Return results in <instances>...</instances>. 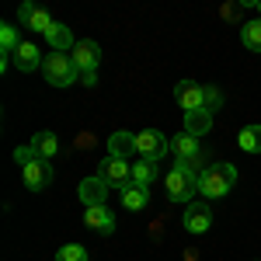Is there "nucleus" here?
<instances>
[{
  "label": "nucleus",
  "instance_id": "22",
  "mask_svg": "<svg viewBox=\"0 0 261 261\" xmlns=\"http://www.w3.org/2000/svg\"><path fill=\"white\" fill-rule=\"evenodd\" d=\"M241 42L247 45V49L261 53V18H254V21H244V24H241Z\"/></svg>",
  "mask_w": 261,
  "mask_h": 261
},
{
  "label": "nucleus",
  "instance_id": "21",
  "mask_svg": "<svg viewBox=\"0 0 261 261\" xmlns=\"http://www.w3.org/2000/svg\"><path fill=\"white\" fill-rule=\"evenodd\" d=\"M237 146L244 153H261V125H244L237 136Z\"/></svg>",
  "mask_w": 261,
  "mask_h": 261
},
{
  "label": "nucleus",
  "instance_id": "9",
  "mask_svg": "<svg viewBox=\"0 0 261 261\" xmlns=\"http://www.w3.org/2000/svg\"><path fill=\"white\" fill-rule=\"evenodd\" d=\"M101 63V45L94 39H84L73 45V66L81 70V73H94Z\"/></svg>",
  "mask_w": 261,
  "mask_h": 261
},
{
  "label": "nucleus",
  "instance_id": "5",
  "mask_svg": "<svg viewBox=\"0 0 261 261\" xmlns=\"http://www.w3.org/2000/svg\"><path fill=\"white\" fill-rule=\"evenodd\" d=\"M167 150H171V140H167L164 133H157V129H143V133H136V153H140V157H146V161H161Z\"/></svg>",
  "mask_w": 261,
  "mask_h": 261
},
{
  "label": "nucleus",
  "instance_id": "3",
  "mask_svg": "<svg viewBox=\"0 0 261 261\" xmlns=\"http://www.w3.org/2000/svg\"><path fill=\"white\" fill-rule=\"evenodd\" d=\"M195 181H199L195 174H188V171H181V167H171L167 178H164L167 199H171V202H188V199H192V192H199Z\"/></svg>",
  "mask_w": 261,
  "mask_h": 261
},
{
  "label": "nucleus",
  "instance_id": "25",
  "mask_svg": "<svg viewBox=\"0 0 261 261\" xmlns=\"http://www.w3.org/2000/svg\"><path fill=\"white\" fill-rule=\"evenodd\" d=\"M202 108H205L209 115H216V112L223 108V94L216 91V87H205V105H202Z\"/></svg>",
  "mask_w": 261,
  "mask_h": 261
},
{
  "label": "nucleus",
  "instance_id": "23",
  "mask_svg": "<svg viewBox=\"0 0 261 261\" xmlns=\"http://www.w3.org/2000/svg\"><path fill=\"white\" fill-rule=\"evenodd\" d=\"M18 45H21L18 28H11V24H0V49H4V56H11Z\"/></svg>",
  "mask_w": 261,
  "mask_h": 261
},
{
  "label": "nucleus",
  "instance_id": "19",
  "mask_svg": "<svg viewBox=\"0 0 261 261\" xmlns=\"http://www.w3.org/2000/svg\"><path fill=\"white\" fill-rule=\"evenodd\" d=\"M157 178V161H133V185H143V188H150V181Z\"/></svg>",
  "mask_w": 261,
  "mask_h": 261
},
{
  "label": "nucleus",
  "instance_id": "1",
  "mask_svg": "<svg viewBox=\"0 0 261 261\" xmlns=\"http://www.w3.org/2000/svg\"><path fill=\"white\" fill-rule=\"evenodd\" d=\"M233 181H237V167L223 161V164H209V167H202L195 188H199V195H205V199H223V195L233 188Z\"/></svg>",
  "mask_w": 261,
  "mask_h": 261
},
{
  "label": "nucleus",
  "instance_id": "4",
  "mask_svg": "<svg viewBox=\"0 0 261 261\" xmlns=\"http://www.w3.org/2000/svg\"><path fill=\"white\" fill-rule=\"evenodd\" d=\"M98 178L108 188H125V185H133V164L119 161V157H105L98 167Z\"/></svg>",
  "mask_w": 261,
  "mask_h": 261
},
{
  "label": "nucleus",
  "instance_id": "7",
  "mask_svg": "<svg viewBox=\"0 0 261 261\" xmlns=\"http://www.w3.org/2000/svg\"><path fill=\"white\" fill-rule=\"evenodd\" d=\"M18 14H21V24H24V28L42 32V35H49V32H53V24H56V21L49 18V11H42L39 4H32V0H21Z\"/></svg>",
  "mask_w": 261,
  "mask_h": 261
},
{
  "label": "nucleus",
  "instance_id": "16",
  "mask_svg": "<svg viewBox=\"0 0 261 261\" xmlns=\"http://www.w3.org/2000/svg\"><path fill=\"white\" fill-rule=\"evenodd\" d=\"M171 150H174V157L178 161H192V157H199V136H192V133H178L174 140H171Z\"/></svg>",
  "mask_w": 261,
  "mask_h": 261
},
{
  "label": "nucleus",
  "instance_id": "14",
  "mask_svg": "<svg viewBox=\"0 0 261 261\" xmlns=\"http://www.w3.org/2000/svg\"><path fill=\"white\" fill-rule=\"evenodd\" d=\"M133 153H136V136H133V133L119 129V133H112V136H108V157L129 161Z\"/></svg>",
  "mask_w": 261,
  "mask_h": 261
},
{
  "label": "nucleus",
  "instance_id": "6",
  "mask_svg": "<svg viewBox=\"0 0 261 261\" xmlns=\"http://www.w3.org/2000/svg\"><path fill=\"white\" fill-rule=\"evenodd\" d=\"M174 101H178V108L188 115V112H199L202 105H205V87L195 81H181L174 84Z\"/></svg>",
  "mask_w": 261,
  "mask_h": 261
},
{
  "label": "nucleus",
  "instance_id": "2",
  "mask_svg": "<svg viewBox=\"0 0 261 261\" xmlns=\"http://www.w3.org/2000/svg\"><path fill=\"white\" fill-rule=\"evenodd\" d=\"M42 73H45V81L53 84V87H70V84H77V77H81V70L73 66V56H66V53L45 56Z\"/></svg>",
  "mask_w": 261,
  "mask_h": 261
},
{
  "label": "nucleus",
  "instance_id": "28",
  "mask_svg": "<svg viewBox=\"0 0 261 261\" xmlns=\"http://www.w3.org/2000/svg\"><path fill=\"white\" fill-rule=\"evenodd\" d=\"M258 11H261V4H258Z\"/></svg>",
  "mask_w": 261,
  "mask_h": 261
},
{
  "label": "nucleus",
  "instance_id": "15",
  "mask_svg": "<svg viewBox=\"0 0 261 261\" xmlns=\"http://www.w3.org/2000/svg\"><path fill=\"white\" fill-rule=\"evenodd\" d=\"M28 146L35 150V157H39V161H53V157L60 153V140H56V133H35Z\"/></svg>",
  "mask_w": 261,
  "mask_h": 261
},
{
  "label": "nucleus",
  "instance_id": "11",
  "mask_svg": "<svg viewBox=\"0 0 261 261\" xmlns=\"http://www.w3.org/2000/svg\"><path fill=\"white\" fill-rule=\"evenodd\" d=\"M11 60H14V66H18L21 73H32V70H39L42 63H45V56H42V49L35 42H21L18 49L11 53Z\"/></svg>",
  "mask_w": 261,
  "mask_h": 261
},
{
  "label": "nucleus",
  "instance_id": "18",
  "mask_svg": "<svg viewBox=\"0 0 261 261\" xmlns=\"http://www.w3.org/2000/svg\"><path fill=\"white\" fill-rule=\"evenodd\" d=\"M209 129H213V115H209L205 108L188 112V115H185V133H192V136H205Z\"/></svg>",
  "mask_w": 261,
  "mask_h": 261
},
{
  "label": "nucleus",
  "instance_id": "13",
  "mask_svg": "<svg viewBox=\"0 0 261 261\" xmlns=\"http://www.w3.org/2000/svg\"><path fill=\"white\" fill-rule=\"evenodd\" d=\"M84 223H87L91 230H98V233H115V216H112L108 205H91V209H84Z\"/></svg>",
  "mask_w": 261,
  "mask_h": 261
},
{
  "label": "nucleus",
  "instance_id": "27",
  "mask_svg": "<svg viewBox=\"0 0 261 261\" xmlns=\"http://www.w3.org/2000/svg\"><path fill=\"white\" fill-rule=\"evenodd\" d=\"M81 84L84 87H94L98 84V73H81Z\"/></svg>",
  "mask_w": 261,
  "mask_h": 261
},
{
  "label": "nucleus",
  "instance_id": "20",
  "mask_svg": "<svg viewBox=\"0 0 261 261\" xmlns=\"http://www.w3.org/2000/svg\"><path fill=\"white\" fill-rule=\"evenodd\" d=\"M49 45H53V53H66V49H73L77 42H73V32L66 28V24H53V32H49Z\"/></svg>",
  "mask_w": 261,
  "mask_h": 261
},
{
  "label": "nucleus",
  "instance_id": "17",
  "mask_svg": "<svg viewBox=\"0 0 261 261\" xmlns=\"http://www.w3.org/2000/svg\"><path fill=\"white\" fill-rule=\"evenodd\" d=\"M146 202H150V192H146L143 185H125V188H122V205H125L129 213L146 209Z\"/></svg>",
  "mask_w": 261,
  "mask_h": 261
},
{
  "label": "nucleus",
  "instance_id": "24",
  "mask_svg": "<svg viewBox=\"0 0 261 261\" xmlns=\"http://www.w3.org/2000/svg\"><path fill=\"white\" fill-rule=\"evenodd\" d=\"M56 261H87V247L81 244H63L56 251Z\"/></svg>",
  "mask_w": 261,
  "mask_h": 261
},
{
  "label": "nucleus",
  "instance_id": "8",
  "mask_svg": "<svg viewBox=\"0 0 261 261\" xmlns=\"http://www.w3.org/2000/svg\"><path fill=\"white\" fill-rule=\"evenodd\" d=\"M21 181L32 188V192H42V188H49V181H53V167H49V161H28L21 164Z\"/></svg>",
  "mask_w": 261,
  "mask_h": 261
},
{
  "label": "nucleus",
  "instance_id": "26",
  "mask_svg": "<svg viewBox=\"0 0 261 261\" xmlns=\"http://www.w3.org/2000/svg\"><path fill=\"white\" fill-rule=\"evenodd\" d=\"M14 161H18V164H28V161H35V150H32V146L24 143V146H18V150H14Z\"/></svg>",
  "mask_w": 261,
  "mask_h": 261
},
{
  "label": "nucleus",
  "instance_id": "10",
  "mask_svg": "<svg viewBox=\"0 0 261 261\" xmlns=\"http://www.w3.org/2000/svg\"><path fill=\"white\" fill-rule=\"evenodd\" d=\"M185 230L188 233H205L209 226H213V213H209V205L205 202H188V209H185Z\"/></svg>",
  "mask_w": 261,
  "mask_h": 261
},
{
  "label": "nucleus",
  "instance_id": "12",
  "mask_svg": "<svg viewBox=\"0 0 261 261\" xmlns=\"http://www.w3.org/2000/svg\"><path fill=\"white\" fill-rule=\"evenodd\" d=\"M77 195H81L84 209H91V205H105V195H108V185L94 174V178H84L81 188H77Z\"/></svg>",
  "mask_w": 261,
  "mask_h": 261
}]
</instances>
